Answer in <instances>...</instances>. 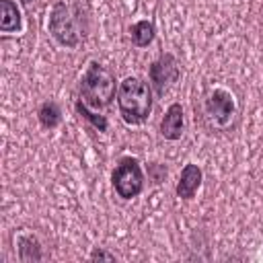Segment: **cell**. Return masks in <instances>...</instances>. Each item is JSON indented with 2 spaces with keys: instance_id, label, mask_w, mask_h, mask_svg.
<instances>
[{
  "instance_id": "30bf717a",
  "label": "cell",
  "mask_w": 263,
  "mask_h": 263,
  "mask_svg": "<svg viewBox=\"0 0 263 263\" xmlns=\"http://www.w3.org/2000/svg\"><path fill=\"white\" fill-rule=\"evenodd\" d=\"M21 29V12L12 0H0V31L12 33Z\"/></svg>"
},
{
  "instance_id": "5b68a950",
  "label": "cell",
  "mask_w": 263,
  "mask_h": 263,
  "mask_svg": "<svg viewBox=\"0 0 263 263\" xmlns=\"http://www.w3.org/2000/svg\"><path fill=\"white\" fill-rule=\"evenodd\" d=\"M113 189L121 199H134L144 189V173L136 158H121L115 166L113 175Z\"/></svg>"
},
{
  "instance_id": "8992f818",
  "label": "cell",
  "mask_w": 263,
  "mask_h": 263,
  "mask_svg": "<svg viewBox=\"0 0 263 263\" xmlns=\"http://www.w3.org/2000/svg\"><path fill=\"white\" fill-rule=\"evenodd\" d=\"M148 76H150V82H152L156 95L158 97L166 95L168 88L179 80V66H177L175 55L162 53L158 60H154L150 70H148Z\"/></svg>"
},
{
  "instance_id": "277c9868",
  "label": "cell",
  "mask_w": 263,
  "mask_h": 263,
  "mask_svg": "<svg viewBox=\"0 0 263 263\" xmlns=\"http://www.w3.org/2000/svg\"><path fill=\"white\" fill-rule=\"evenodd\" d=\"M203 119L208 123L210 129H218V132H226L234 125L236 115H238V107L236 101L232 97V92L228 88H212L205 97H203Z\"/></svg>"
},
{
  "instance_id": "ba28073f",
  "label": "cell",
  "mask_w": 263,
  "mask_h": 263,
  "mask_svg": "<svg viewBox=\"0 0 263 263\" xmlns=\"http://www.w3.org/2000/svg\"><path fill=\"white\" fill-rule=\"evenodd\" d=\"M201 179H203V173H201V168L197 164H193V162L185 164L183 171H181V175H179V181H177V189H175L177 191V197L191 199L195 195V191L199 189Z\"/></svg>"
},
{
  "instance_id": "52a82bcc",
  "label": "cell",
  "mask_w": 263,
  "mask_h": 263,
  "mask_svg": "<svg viewBox=\"0 0 263 263\" xmlns=\"http://www.w3.org/2000/svg\"><path fill=\"white\" fill-rule=\"evenodd\" d=\"M183 129H185L183 107H181L179 103H173V105L166 109L164 117L160 119V127H158V132H160V136H162L164 140L175 142V140H179V138L183 136Z\"/></svg>"
},
{
  "instance_id": "9c48e42d",
  "label": "cell",
  "mask_w": 263,
  "mask_h": 263,
  "mask_svg": "<svg viewBox=\"0 0 263 263\" xmlns=\"http://www.w3.org/2000/svg\"><path fill=\"white\" fill-rule=\"evenodd\" d=\"M16 249H18V259L23 263H37L41 261V245L33 234H21L16 238Z\"/></svg>"
},
{
  "instance_id": "6da1fadb",
  "label": "cell",
  "mask_w": 263,
  "mask_h": 263,
  "mask_svg": "<svg viewBox=\"0 0 263 263\" xmlns=\"http://www.w3.org/2000/svg\"><path fill=\"white\" fill-rule=\"evenodd\" d=\"M117 105L121 119L127 125L144 123L152 111V92L148 82L138 76H127L117 88Z\"/></svg>"
},
{
  "instance_id": "8fae6325",
  "label": "cell",
  "mask_w": 263,
  "mask_h": 263,
  "mask_svg": "<svg viewBox=\"0 0 263 263\" xmlns=\"http://www.w3.org/2000/svg\"><path fill=\"white\" fill-rule=\"evenodd\" d=\"M154 25L150 21H138L132 29H129V37H132V43L136 47H148L152 41H154Z\"/></svg>"
},
{
  "instance_id": "9a60e30c",
  "label": "cell",
  "mask_w": 263,
  "mask_h": 263,
  "mask_svg": "<svg viewBox=\"0 0 263 263\" xmlns=\"http://www.w3.org/2000/svg\"><path fill=\"white\" fill-rule=\"evenodd\" d=\"M90 261H115V255L105 251V249H101V247H97L90 253Z\"/></svg>"
},
{
  "instance_id": "2e32d148",
  "label": "cell",
  "mask_w": 263,
  "mask_h": 263,
  "mask_svg": "<svg viewBox=\"0 0 263 263\" xmlns=\"http://www.w3.org/2000/svg\"><path fill=\"white\" fill-rule=\"evenodd\" d=\"M23 2H31V0H23Z\"/></svg>"
},
{
  "instance_id": "7c38bea8",
  "label": "cell",
  "mask_w": 263,
  "mask_h": 263,
  "mask_svg": "<svg viewBox=\"0 0 263 263\" xmlns=\"http://www.w3.org/2000/svg\"><path fill=\"white\" fill-rule=\"evenodd\" d=\"M39 121H41V125L43 127H47V129H53L60 121H62V111H60V107H58V103H53V101H45L41 107H39Z\"/></svg>"
},
{
  "instance_id": "3957f363",
  "label": "cell",
  "mask_w": 263,
  "mask_h": 263,
  "mask_svg": "<svg viewBox=\"0 0 263 263\" xmlns=\"http://www.w3.org/2000/svg\"><path fill=\"white\" fill-rule=\"evenodd\" d=\"M115 97V76L99 62H90L80 80V99L92 109H105Z\"/></svg>"
},
{
  "instance_id": "4fadbf2b",
  "label": "cell",
  "mask_w": 263,
  "mask_h": 263,
  "mask_svg": "<svg viewBox=\"0 0 263 263\" xmlns=\"http://www.w3.org/2000/svg\"><path fill=\"white\" fill-rule=\"evenodd\" d=\"M76 111L86 119V121H90L92 123V127H97L99 132H107V127H109V123H107V119H105V115H99V113H95L92 111V107H88L82 99H78L76 101Z\"/></svg>"
},
{
  "instance_id": "7a4b0ae2",
  "label": "cell",
  "mask_w": 263,
  "mask_h": 263,
  "mask_svg": "<svg viewBox=\"0 0 263 263\" xmlns=\"http://www.w3.org/2000/svg\"><path fill=\"white\" fill-rule=\"evenodd\" d=\"M51 37L64 47H76L84 39V14L80 6L70 2H58L47 21Z\"/></svg>"
},
{
  "instance_id": "5bb4252c",
  "label": "cell",
  "mask_w": 263,
  "mask_h": 263,
  "mask_svg": "<svg viewBox=\"0 0 263 263\" xmlns=\"http://www.w3.org/2000/svg\"><path fill=\"white\" fill-rule=\"evenodd\" d=\"M148 177H150V181L152 183H162L164 179H166V168H164V164H158V162H152L150 166H148Z\"/></svg>"
}]
</instances>
